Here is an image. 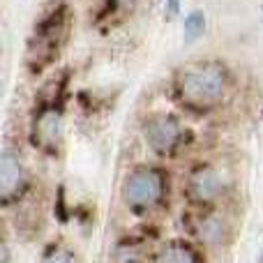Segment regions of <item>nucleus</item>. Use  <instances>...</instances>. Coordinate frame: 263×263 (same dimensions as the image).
<instances>
[{"mask_svg": "<svg viewBox=\"0 0 263 263\" xmlns=\"http://www.w3.org/2000/svg\"><path fill=\"white\" fill-rule=\"evenodd\" d=\"M168 5H171V12H176L178 9V0H168Z\"/></svg>", "mask_w": 263, "mask_h": 263, "instance_id": "f8f14e48", "label": "nucleus"}, {"mask_svg": "<svg viewBox=\"0 0 263 263\" xmlns=\"http://www.w3.org/2000/svg\"><path fill=\"white\" fill-rule=\"evenodd\" d=\"M28 185V171L23 164L18 150L5 145L3 148V164H0V190H3V201L9 205L23 194Z\"/></svg>", "mask_w": 263, "mask_h": 263, "instance_id": "0eeeda50", "label": "nucleus"}, {"mask_svg": "<svg viewBox=\"0 0 263 263\" xmlns=\"http://www.w3.org/2000/svg\"><path fill=\"white\" fill-rule=\"evenodd\" d=\"M229 77L215 63H192L178 74L176 92L187 106L213 109L227 97Z\"/></svg>", "mask_w": 263, "mask_h": 263, "instance_id": "7ed1b4c3", "label": "nucleus"}, {"mask_svg": "<svg viewBox=\"0 0 263 263\" xmlns=\"http://www.w3.org/2000/svg\"><path fill=\"white\" fill-rule=\"evenodd\" d=\"M148 263H208V250L190 236H173L153 247Z\"/></svg>", "mask_w": 263, "mask_h": 263, "instance_id": "423d86ee", "label": "nucleus"}, {"mask_svg": "<svg viewBox=\"0 0 263 263\" xmlns=\"http://www.w3.org/2000/svg\"><path fill=\"white\" fill-rule=\"evenodd\" d=\"M118 196L125 213H129L132 217L153 219L168 210L173 185L164 168L153 164H139L129 168L120 180Z\"/></svg>", "mask_w": 263, "mask_h": 263, "instance_id": "f257e3e1", "label": "nucleus"}, {"mask_svg": "<svg viewBox=\"0 0 263 263\" xmlns=\"http://www.w3.org/2000/svg\"><path fill=\"white\" fill-rule=\"evenodd\" d=\"M42 263H77V254H74L69 247L53 245V247H51V250L44 254Z\"/></svg>", "mask_w": 263, "mask_h": 263, "instance_id": "9d476101", "label": "nucleus"}, {"mask_svg": "<svg viewBox=\"0 0 263 263\" xmlns=\"http://www.w3.org/2000/svg\"><path fill=\"white\" fill-rule=\"evenodd\" d=\"M231 208V205H229ZM229 208L215 210H190V229L187 236L196 240L208 252L224 250L236 236V219Z\"/></svg>", "mask_w": 263, "mask_h": 263, "instance_id": "20e7f679", "label": "nucleus"}, {"mask_svg": "<svg viewBox=\"0 0 263 263\" xmlns=\"http://www.w3.org/2000/svg\"><path fill=\"white\" fill-rule=\"evenodd\" d=\"M35 134L42 145H55L63 134V120L55 109H46L37 116L35 120Z\"/></svg>", "mask_w": 263, "mask_h": 263, "instance_id": "6e6552de", "label": "nucleus"}, {"mask_svg": "<svg viewBox=\"0 0 263 263\" xmlns=\"http://www.w3.org/2000/svg\"><path fill=\"white\" fill-rule=\"evenodd\" d=\"M145 148L157 157H173L185 143V127L176 116L168 114H153L141 125Z\"/></svg>", "mask_w": 263, "mask_h": 263, "instance_id": "39448f33", "label": "nucleus"}, {"mask_svg": "<svg viewBox=\"0 0 263 263\" xmlns=\"http://www.w3.org/2000/svg\"><path fill=\"white\" fill-rule=\"evenodd\" d=\"M233 194V178L222 164L199 162L192 166L182 182V196H185L190 210H215L229 208Z\"/></svg>", "mask_w": 263, "mask_h": 263, "instance_id": "f03ea898", "label": "nucleus"}, {"mask_svg": "<svg viewBox=\"0 0 263 263\" xmlns=\"http://www.w3.org/2000/svg\"><path fill=\"white\" fill-rule=\"evenodd\" d=\"M201 35H203V14L194 12L185 21V37H187V42H194Z\"/></svg>", "mask_w": 263, "mask_h": 263, "instance_id": "9b49d317", "label": "nucleus"}, {"mask_svg": "<svg viewBox=\"0 0 263 263\" xmlns=\"http://www.w3.org/2000/svg\"><path fill=\"white\" fill-rule=\"evenodd\" d=\"M153 247H143L132 238H125L111 250V263H148Z\"/></svg>", "mask_w": 263, "mask_h": 263, "instance_id": "1a4fd4ad", "label": "nucleus"}]
</instances>
